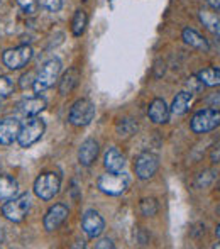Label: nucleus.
<instances>
[{
  "instance_id": "obj_1",
  "label": "nucleus",
  "mask_w": 220,
  "mask_h": 249,
  "mask_svg": "<svg viewBox=\"0 0 220 249\" xmlns=\"http://www.w3.org/2000/svg\"><path fill=\"white\" fill-rule=\"evenodd\" d=\"M59 73H61V61L58 58H53L44 63L39 71H37V76L34 78L33 83L34 93H43L46 90H50L58 82Z\"/></svg>"
},
{
  "instance_id": "obj_12",
  "label": "nucleus",
  "mask_w": 220,
  "mask_h": 249,
  "mask_svg": "<svg viewBox=\"0 0 220 249\" xmlns=\"http://www.w3.org/2000/svg\"><path fill=\"white\" fill-rule=\"evenodd\" d=\"M20 121L16 117H5L0 122V146H10L17 141L20 132Z\"/></svg>"
},
{
  "instance_id": "obj_38",
  "label": "nucleus",
  "mask_w": 220,
  "mask_h": 249,
  "mask_svg": "<svg viewBox=\"0 0 220 249\" xmlns=\"http://www.w3.org/2000/svg\"><path fill=\"white\" fill-rule=\"evenodd\" d=\"M0 110H2V108H0Z\"/></svg>"
},
{
  "instance_id": "obj_30",
  "label": "nucleus",
  "mask_w": 220,
  "mask_h": 249,
  "mask_svg": "<svg viewBox=\"0 0 220 249\" xmlns=\"http://www.w3.org/2000/svg\"><path fill=\"white\" fill-rule=\"evenodd\" d=\"M95 248L97 249H114L115 244H114V241H112L110 237H102V239H99L95 243Z\"/></svg>"
},
{
  "instance_id": "obj_7",
  "label": "nucleus",
  "mask_w": 220,
  "mask_h": 249,
  "mask_svg": "<svg viewBox=\"0 0 220 249\" xmlns=\"http://www.w3.org/2000/svg\"><path fill=\"white\" fill-rule=\"evenodd\" d=\"M61 178L58 173H43L34 181V194L41 200H51L59 194Z\"/></svg>"
},
{
  "instance_id": "obj_31",
  "label": "nucleus",
  "mask_w": 220,
  "mask_h": 249,
  "mask_svg": "<svg viewBox=\"0 0 220 249\" xmlns=\"http://www.w3.org/2000/svg\"><path fill=\"white\" fill-rule=\"evenodd\" d=\"M205 102L215 108L220 107V92H215V93H212V95H208L207 99H205Z\"/></svg>"
},
{
  "instance_id": "obj_16",
  "label": "nucleus",
  "mask_w": 220,
  "mask_h": 249,
  "mask_svg": "<svg viewBox=\"0 0 220 249\" xmlns=\"http://www.w3.org/2000/svg\"><path fill=\"white\" fill-rule=\"evenodd\" d=\"M148 115L154 124H165L169 119V107L163 99H154L148 108Z\"/></svg>"
},
{
  "instance_id": "obj_21",
  "label": "nucleus",
  "mask_w": 220,
  "mask_h": 249,
  "mask_svg": "<svg viewBox=\"0 0 220 249\" xmlns=\"http://www.w3.org/2000/svg\"><path fill=\"white\" fill-rule=\"evenodd\" d=\"M80 83V71L76 68H69L65 75L59 80V93L61 95H68L78 87Z\"/></svg>"
},
{
  "instance_id": "obj_3",
  "label": "nucleus",
  "mask_w": 220,
  "mask_h": 249,
  "mask_svg": "<svg viewBox=\"0 0 220 249\" xmlns=\"http://www.w3.org/2000/svg\"><path fill=\"white\" fill-rule=\"evenodd\" d=\"M31 210V197L29 194H20L17 197L7 200L5 203L2 205V215L5 217L7 220L14 224L22 222L24 219L27 217Z\"/></svg>"
},
{
  "instance_id": "obj_19",
  "label": "nucleus",
  "mask_w": 220,
  "mask_h": 249,
  "mask_svg": "<svg viewBox=\"0 0 220 249\" xmlns=\"http://www.w3.org/2000/svg\"><path fill=\"white\" fill-rule=\"evenodd\" d=\"M198 19H200V22L203 24L214 36L220 37V16L215 10L202 9L200 12H198Z\"/></svg>"
},
{
  "instance_id": "obj_13",
  "label": "nucleus",
  "mask_w": 220,
  "mask_h": 249,
  "mask_svg": "<svg viewBox=\"0 0 220 249\" xmlns=\"http://www.w3.org/2000/svg\"><path fill=\"white\" fill-rule=\"evenodd\" d=\"M99 156V142L95 139H86L78 149V161L82 166H92Z\"/></svg>"
},
{
  "instance_id": "obj_35",
  "label": "nucleus",
  "mask_w": 220,
  "mask_h": 249,
  "mask_svg": "<svg viewBox=\"0 0 220 249\" xmlns=\"http://www.w3.org/2000/svg\"><path fill=\"white\" fill-rule=\"evenodd\" d=\"M214 248H215V249H220V243H217V244H215Z\"/></svg>"
},
{
  "instance_id": "obj_11",
  "label": "nucleus",
  "mask_w": 220,
  "mask_h": 249,
  "mask_svg": "<svg viewBox=\"0 0 220 249\" xmlns=\"http://www.w3.org/2000/svg\"><path fill=\"white\" fill-rule=\"evenodd\" d=\"M69 215V209L65 205V203H54L53 207H50V210L44 215V229L48 232H53V231L59 229V227L65 224V220L68 219Z\"/></svg>"
},
{
  "instance_id": "obj_4",
  "label": "nucleus",
  "mask_w": 220,
  "mask_h": 249,
  "mask_svg": "<svg viewBox=\"0 0 220 249\" xmlns=\"http://www.w3.org/2000/svg\"><path fill=\"white\" fill-rule=\"evenodd\" d=\"M220 125V110L217 108H202L195 112L190 121V127L197 134H205Z\"/></svg>"
},
{
  "instance_id": "obj_2",
  "label": "nucleus",
  "mask_w": 220,
  "mask_h": 249,
  "mask_svg": "<svg viewBox=\"0 0 220 249\" xmlns=\"http://www.w3.org/2000/svg\"><path fill=\"white\" fill-rule=\"evenodd\" d=\"M44 131H46V124L43 119H39L37 115L27 117V121L20 125V132L17 142L20 148H29V146L36 144L41 138H43Z\"/></svg>"
},
{
  "instance_id": "obj_5",
  "label": "nucleus",
  "mask_w": 220,
  "mask_h": 249,
  "mask_svg": "<svg viewBox=\"0 0 220 249\" xmlns=\"http://www.w3.org/2000/svg\"><path fill=\"white\" fill-rule=\"evenodd\" d=\"M95 105L88 99H78L71 105L68 114L69 124L76 125V127H85L95 119Z\"/></svg>"
},
{
  "instance_id": "obj_27",
  "label": "nucleus",
  "mask_w": 220,
  "mask_h": 249,
  "mask_svg": "<svg viewBox=\"0 0 220 249\" xmlns=\"http://www.w3.org/2000/svg\"><path fill=\"white\" fill-rule=\"evenodd\" d=\"M14 93V82L9 76H0V100L9 99Z\"/></svg>"
},
{
  "instance_id": "obj_23",
  "label": "nucleus",
  "mask_w": 220,
  "mask_h": 249,
  "mask_svg": "<svg viewBox=\"0 0 220 249\" xmlns=\"http://www.w3.org/2000/svg\"><path fill=\"white\" fill-rule=\"evenodd\" d=\"M86 22H88V16H86L85 10L78 9L75 12V16H73L71 19V33L75 37H80L83 36V33H85L86 29Z\"/></svg>"
},
{
  "instance_id": "obj_22",
  "label": "nucleus",
  "mask_w": 220,
  "mask_h": 249,
  "mask_svg": "<svg viewBox=\"0 0 220 249\" xmlns=\"http://www.w3.org/2000/svg\"><path fill=\"white\" fill-rule=\"evenodd\" d=\"M197 76L205 87H220V68L208 66V68L200 70Z\"/></svg>"
},
{
  "instance_id": "obj_17",
  "label": "nucleus",
  "mask_w": 220,
  "mask_h": 249,
  "mask_svg": "<svg viewBox=\"0 0 220 249\" xmlns=\"http://www.w3.org/2000/svg\"><path fill=\"white\" fill-rule=\"evenodd\" d=\"M19 194V181L9 175H0V202L17 197Z\"/></svg>"
},
{
  "instance_id": "obj_29",
  "label": "nucleus",
  "mask_w": 220,
  "mask_h": 249,
  "mask_svg": "<svg viewBox=\"0 0 220 249\" xmlns=\"http://www.w3.org/2000/svg\"><path fill=\"white\" fill-rule=\"evenodd\" d=\"M39 3L48 12H59L63 7V0H39Z\"/></svg>"
},
{
  "instance_id": "obj_25",
  "label": "nucleus",
  "mask_w": 220,
  "mask_h": 249,
  "mask_svg": "<svg viewBox=\"0 0 220 249\" xmlns=\"http://www.w3.org/2000/svg\"><path fill=\"white\" fill-rule=\"evenodd\" d=\"M139 210L144 217H154L159 210L158 200L156 198H142L139 203Z\"/></svg>"
},
{
  "instance_id": "obj_24",
  "label": "nucleus",
  "mask_w": 220,
  "mask_h": 249,
  "mask_svg": "<svg viewBox=\"0 0 220 249\" xmlns=\"http://www.w3.org/2000/svg\"><path fill=\"white\" fill-rule=\"evenodd\" d=\"M115 131H117V134L120 136V138H131V136L135 134V131H137V124L129 117L120 119V121L117 122Z\"/></svg>"
},
{
  "instance_id": "obj_18",
  "label": "nucleus",
  "mask_w": 220,
  "mask_h": 249,
  "mask_svg": "<svg viewBox=\"0 0 220 249\" xmlns=\"http://www.w3.org/2000/svg\"><path fill=\"white\" fill-rule=\"evenodd\" d=\"M46 108V100L43 97L36 95V97H31V99H26L19 104V110L22 112L24 115L27 117H33V115H39L41 112Z\"/></svg>"
},
{
  "instance_id": "obj_14",
  "label": "nucleus",
  "mask_w": 220,
  "mask_h": 249,
  "mask_svg": "<svg viewBox=\"0 0 220 249\" xmlns=\"http://www.w3.org/2000/svg\"><path fill=\"white\" fill-rule=\"evenodd\" d=\"M103 166H105L107 171H112V173H122L125 168V158L124 154L118 151V148H109L103 156Z\"/></svg>"
},
{
  "instance_id": "obj_15",
  "label": "nucleus",
  "mask_w": 220,
  "mask_h": 249,
  "mask_svg": "<svg viewBox=\"0 0 220 249\" xmlns=\"http://www.w3.org/2000/svg\"><path fill=\"white\" fill-rule=\"evenodd\" d=\"M181 39L185 41V44H188V46L193 48V50H198V51H208L210 50L208 41L205 39L200 33H197L195 29H191V27H185L183 33H181Z\"/></svg>"
},
{
  "instance_id": "obj_33",
  "label": "nucleus",
  "mask_w": 220,
  "mask_h": 249,
  "mask_svg": "<svg viewBox=\"0 0 220 249\" xmlns=\"http://www.w3.org/2000/svg\"><path fill=\"white\" fill-rule=\"evenodd\" d=\"M3 237H5L3 236V229L0 227V246H2V243H3Z\"/></svg>"
},
{
  "instance_id": "obj_32",
  "label": "nucleus",
  "mask_w": 220,
  "mask_h": 249,
  "mask_svg": "<svg viewBox=\"0 0 220 249\" xmlns=\"http://www.w3.org/2000/svg\"><path fill=\"white\" fill-rule=\"evenodd\" d=\"M205 2H207L215 12H220V0H205Z\"/></svg>"
},
{
  "instance_id": "obj_28",
  "label": "nucleus",
  "mask_w": 220,
  "mask_h": 249,
  "mask_svg": "<svg viewBox=\"0 0 220 249\" xmlns=\"http://www.w3.org/2000/svg\"><path fill=\"white\" fill-rule=\"evenodd\" d=\"M203 83L200 82V78H198L197 75H191V76H188L186 78V89H188V92L190 93H198V92H202L203 90Z\"/></svg>"
},
{
  "instance_id": "obj_34",
  "label": "nucleus",
  "mask_w": 220,
  "mask_h": 249,
  "mask_svg": "<svg viewBox=\"0 0 220 249\" xmlns=\"http://www.w3.org/2000/svg\"><path fill=\"white\" fill-rule=\"evenodd\" d=\"M215 234H217V237H220V224L217 226V229H215Z\"/></svg>"
},
{
  "instance_id": "obj_26",
  "label": "nucleus",
  "mask_w": 220,
  "mask_h": 249,
  "mask_svg": "<svg viewBox=\"0 0 220 249\" xmlns=\"http://www.w3.org/2000/svg\"><path fill=\"white\" fill-rule=\"evenodd\" d=\"M17 5L20 7V10H22L24 14L34 16V14L39 10L41 3H39V0H17Z\"/></svg>"
},
{
  "instance_id": "obj_37",
  "label": "nucleus",
  "mask_w": 220,
  "mask_h": 249,
  "mask_svg": "<svg viewBox=\"0 0 220 249\" xmlns=\"http://www.w3.org/2000/svg\"><path fill=\"white\" fill-rule=\"evenodd\" d=\"M0 164H2V161H0Z\"/></svg>"
},
{
  "instance_id": "obj_9",
  "label": "nucleus",
  "mask_w": 220,
  "mask_h": 249,
  "mask_svg": "<svg viewBox=\"0 0 220 249\" xmlns=\"http://www.w3.org/2000/svg\"><path fill=\"white\" fill-rule=\"evenodd\" d=\"M159 168V158L151 151L141 153L134 161V171L139 180H151Z\"/></svg>"
},
{
  "instance_id": "obj_6",
  "label": "nucleus",
  "mask_w": 220,
  "mask_h": 249,
  "mask_svg": "<svg viewBox=\"0 0 220 249\" xmlns=\"http://www.w3.org/2000/svg\"><path fill=\"white\" fill-rule=\"evenodd\" d=\"M97 187L102 194L110 195V197H118V195L125 194L129 188V178L122 173H109L102 175L97 181Z\"/></svg>"
},
{
  "instance_id": "obj_20",
  "label": "nucleus",
  "mask_w": 220,
  "mask_h": 249,
  "mask_svg": "<svg viewBox=\"0 0 220 249\" xmlns=\"http://www.w3.org/2000/svg\"><path fill=\"white\" fill-rule=\"evenodd\" d=\"M191 100H193V93H190L188 90L176 93V97L173 99V104L169 107V114L171 115H183L185 112L190 108Z\"/></svg>"
},
{
  "instance_id": "obj_10",
  "label": "nucleus",
  "mask_w": 220,
  "mask_h": 249,
  "mask_svg": "<svg viewBox=\"0 0 220 249\" xmlns=\"http://www.w3.org/2000/svg\"><path fill=\"white\" fill-rule=\"evenodd\" d=\"M82 231L88 239H97L105 231V220L97 210L90 209L82 217Z\"/></svg>"
},
{
  "instance_id": "obj_36",
  "label": "nucleus",
  "mask_w": 220,
  "mask_h": 249,
  "mask_svg": "<svg viewBox=\"0 0 220 249\" xmlns=\"http://www.w3.org/2000/svg\"><path fill=\"white\" fill-rule=\"evenodd\" d=\"M217 212H219V213H220V205H219V207H217Z\"/></svg>"
},
{
  "instance_id": "obj_8",
  "label": "nucleus",
  "mask_w": 220,
  "mask_h": 249,
  "mask_svg": "<svg viewBox=\"0 0 220 249\" xmlns=\"http://www.w3.org/2000/svg\"><path fill=\"white\" fill-rule=\"evenodd\" d=\"M34 51L29 44H20L17 48H10V50L3 51L2 61L9 70H20L33 59Z\"/></svg>"
}]
</instances>
